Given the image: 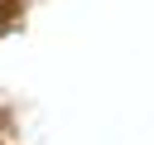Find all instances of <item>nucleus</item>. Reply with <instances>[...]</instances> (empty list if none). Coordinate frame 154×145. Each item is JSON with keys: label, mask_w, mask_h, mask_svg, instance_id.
Returning a JSON list of instances; mask_svg holds the SVG:
<instances>
[{"label": "nucleus", "mask_w": 154, "mask_h": 145, "mask_svg": "<svg viewBox=\"0 0 154 145\" xmlns=\"http://www.w3.org/2000/svg\"><path fill=\"white\" fill-rule=\"evenodd\" d=\"M14 14H19V5H14V0H0V24H10Z\"/></svg>", "instance_id": "obj_1"}]
</instances>
